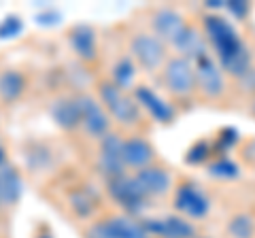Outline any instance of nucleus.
<instances>
[{
	"mask_svg": "<svg viewBox=\"0 0 255 238\" xmlns=\"http://www.w3.org/2000/svg\"><path fill=\"white\" fill-rule=\"evenodd\" d=\"M204 32L211 47L219 58V66L228 70L232 77L241 79L251 70V53L245 47L234 26L221 15H206L204 17Z\"/></svg>",
	"mask_w": 255,
	"mask_h": 238,
	"instance_id": "obj_1",
	"label": "nucleus"
},
{
	"mask_svg": "<svg viewBox=\"0 0 255 238\" xmlns=\"http://www.w3.org/2000/svg\"><path fill=\"white\" fill-rule=\"evenodd\" d=\"M98 94H100L105 111H109L119 123H124V125L138 123L140 107H138V102L134 100V96H128L126 90L117 87L113 81H100Z\"/></svg>",
	"mask_w": 255,
	"mask_h": 238,
	"instance_id": "obj_2",
	"label": "nucleus"
},
{
	"mask_svg": "<svg viewBox=\"0 0 255 238\" xmlns=\"http://www.w3.org/2000/svg\"><path fill=\"white\" fill-rule=\"evenodd\" d=\"M164 85L172 96L187 98L196 92V70L194 62L187 58H170L164 66Z\"/></svg>",
	"mask_w": 255,
	"mask_h": 238,
	"instance_id": "obj_3",
	"label": "nucleus"
},
{
	"mask_svg": "<svg viewBox=\"0 0 255 238\" xmlns=\"http://www.w3.org/2000/svg\"><path fill=\"white\" fill-rule=\"evenodd\" d=\"M85 238H149V234L134 217L115 215L94 224L85 232Z\"/></svg>",
	"mask_w": 255,
	"mask_h": 238,
	"instance_id": "obj_4",
	"label": "nucleus"
},
{
	"mask_svg": "<svg viewBox=\"0 0 255 238\" xmlns=\"http://www.w3.org/2000/svg\"><path fill=\"white\" fill-rule=\"evenodd\" d=\"M196 70V90H200L206 98H221L226 92V79H223V68L217 60H213L211 53L194 60Z\"/></svg>",
	"mask_w": 255,
	"mask_h": 238,
	"instance_id": "obj_5",
	"label": "nucleus"
},
{
	"mask_svg": "<svg viewBox=\"0 0 255 238\" xmlns=\"http://www.w3.org/2000/svg\"><path fill=\"white\" fill-rule=\"evenodd\" d=\"M109 194L111 198L122 206V209L128 211V215H136V213H140L142 209H145V202L147 198L142 196V192L138 189L136 181H134V177H128V174H117V177H111L109 179Z\"/></svg>",
	"mask_w": 255,
	"mask_h": 238,
	"instance_id": "obj_6",
	"label": "nucleus"
},
{
	"mask_svg": "<svg viewBox=\"0 0 255 238\" xmlns=\"http://www.w3.org/2000/svg\"><path fill=\"white\" fill-rule=\"evenodd\" d=\"M174 209L189 219H202L209 215L211 200L196 183L185 181V183H181L177 187V192H174Z\"/></svg>",
	"mask_w": 255,
	"mask_h": 238,
	"instance_id": "obj_7",
	"label": "nucleus"
},
{
	"mask_svg": "<svg viewBox=\"0 0 255 238\" xmlns=\"http://www.w3.org/2000/svg\"><path fill=\"white\" fill-rule=\"evenodd\" d=\"M130 49H132L134 60H136L147 73L157 70L166 60V47L155 34H147V32L136 34L130 43Z\"/></svg>",
	"mask_w": 255,
	"mask_h": 238,
	"instance_id": "obj_8",
	"label": "nucleus"
},
{
	"mask_svg": "<svg viewBox=\"0 0 255 238\" xmlns=\"http://www.w3.org/2000/svg\"><path fill=\"white\" fill-rule=\"evenodd\" d=\"M140 224L147 230L149 238H196V228L185 217L170 215L164 219H145Z\"/></svg>",
	"mask_w": 255,
	"mask_h": 238,
	"instance_id": "obj_9",
	"label": "nucleus"
},
{
	"mask_svg": "<svg viewBox=\"0 0 255 238\" xmlns=\"http://www.w3.org/2000/svg\"><path fill=\"white\" fill-rule=\"evenodd\" d=\"M77 102H79V109H81V123L85 125V130L90 132L92 136H107L111 121H109L105 107L94 96H90V94L79 96Z\"/></svg>",
	"mask_w": 255,
	"mask_h": 238,
	"instance_id": "obj_10",
	"label": "nucleus"
},
{
	"mask_svg": "<svg viewBox=\"0 0 255 238\" xmlns=\"http://www.w3.org/2000/svg\"><path fill=\"white\" fill-rule=\"evenodd\" d=\"M134 181H136L138 189L142 192V196L147 198H157L164 196L172 185V177L168 170L157 168V166H147V168H140L134 174Z\"/></svg>",
	"mask_w": 255,
	"mask_h": 238,
	"instance_id": "obj_11",
	"label": "nucleus"
},
{
	"mask_svg": "<svg viewBox=\"0 0 255 238\" xmlns=\"http://www.w3.org/2000/svg\"><path fill=\"white\" fill-rule=\"evenodd\" d=\"M100 168L107 177H117L126 172L124 164V140L117 134H107L100 140Z\"/></svg>",
	"mask_w": 255,
	"mask_h": 238,
	"instance_id": "obj_12",
	"label": "nucleus"
},
{
	"mask_svg": "<svg viewBox=\"0 0 255 238\" xmlns=\"http://www.w3.org/2000/svg\"><path fill=\"white\" fill-rule=\"evenodd\" d=\"M134 100H136V102H138V107H140V109H145L147 113L155 119V121H159V123H168V121H172V117H174L172 107H170L162 96H157V94L151 90V87H147V85H138L136 90H134Z\"/></svg>",
	"mask_w": 255,
	"mask_h": 238,
	"instance_id": "obj_13",
	"label": "nucleus"
},
{
	"mask_svg": "<svg viewBox=\"0 0 255 238\" xmlns=\"http://www.w3.org/2000/svg\"><path fill=\"white\" fill-rule=\"evenodd\" d=\"M151 23H153L155 36L162 43H172L174 38L183 32V28L187 26L185 19H183V15L174 9H168V6H166V9H157L153 13Z\"/></svg>",
	"mask_w": 255,
	"mask_h": 238,
	"instance_id": "obj_14",
	"label": "nucleus"
},
{
	"mask_svg": "<svg viewBox=\"0 0 255 238\" xmlns=\"http://www.w3.org/2000/svg\"><path fill=\"white\" fill-rule=\"evenodd\" d=\"M155 157V151L153 147L149 145V140L140 138V136H132L124 140V164L126 168H147V166H151V162H153Z\"/></svg>",
	"mask_w": 255,
	"mask_h": 238,
	"instance_id": "obj_15",
	"label": "nucleus"
},
{
	"mask_svg": "<svg viewBox=\"0 0 255 238\" xmlns=\"http://www.w3.org/2000/svg\"><path fill=\"white\" fill-rule=\"evenodd\" d=\"M170 45L181 53V58H187V60H191V62L209 53V51H206V41H204V36L198 32L194 26H189V23H187L185 28H183V32H181L177 38H174Z\"/></svg>",
	"mask_w": 255,
	"mask_h": 238,
	"instance_id": "obj_16",
	"label": "nucleus"
},
{
	"mask_svg": "<svg viewBox=\"0 0 255 238\" xmlns=\"http://www.w3.org/2000/svg\"><path fill=\"white\" fill-rule=\"evenodd\" d=\"M68 41H70L73 51L81 60H85V62L96 60V55H98V47H96L94 28H90V26H75L68 32Z\"/></svg>",
	"mask_w": 255,
	"mask_h": 238,
	"instance_id": "obj_17",
	"label": "nucleus"
},
{
	"mask_svg": "<svg viewBox=\"0 0 255 238\" xmlns=\"http://www.w3.org/2000/svg\"><path fill=\"white\" fill-rule=\"evenodd\" d=\"M53 121L64 130H73L81 123V109L77 98H62L51 107Z\"/></svg>",
	"mask_w": 255,
	"mask_h": 238,
	"instance_id": "obj_18",
	"label": "nucleus"
},
{
	"mask_svg": "<svg viewBox=\"0 0 255 238\" xmlns=\"http://www.w3.org/2000/svg\"><path fill=\"white\" fill-rule=\"evenodd\" d=\"M21 179L13 166H0V204H15L21 196Z\"/></svg>",
	"mask_w": 255,
	"mask_h": 238,
	"instance_id": "obj_19",
	"label": "nucleus"
},
{
	"mask_svg": "<svg viewBox=\"0 0 255 238\" xmlns=\"http://www.w3.org/2000/svg\"><path fill=\"white\" fill-rule=\"evenodd\" d=\"M26 90V79L17 70H4L0 75V98L6 102L17 100Z\"/></svg>",
	"mask_w": 255,
	"mask_h": 238,
	"instance_id": "obj_20",
	"label": "nucleus"
},
{
	"mask_svg": "<svg viewBox=\"0 0 255 238\" xmlns=\"http://www.w3.org/2000/svg\"><path fill=\"white\" fill-rule=\"evenodd\" d=\"M228 234L232 238H255V219L247 213L234 215L228 221Z\"/></svg>",
	"mask_w": 255,
	"mask_h": 238,
	"instance_id": "obj_21",
	"label": "nucleus"
},
{
	"mask_svg": "<svg viewBox=\"0 0 255 238\" xmlns=\"http://www.w3.org/2000/svg\"><path fill=\"white\" fill-rule=\"evenodd\" d=\"M134 77H136V70H134V62L128 58V55H124V58H119L115 62L113 66V83L117 87H122V90H126V87H130L134 83Z\"/></svg>",
	"mask_w": 255,
	"mask_h": 238,
	"instance_id": "obj_22",
	"label": "nucleus"
},
{
	"mask_svg": "<svg viewBox=\"0 0 255 238\" xmlns=\"http://www.w3.org/2000/svg\"><path fill=\"white\" fill-rule=\"evenodd\" d=\"M209 172L217 179H236L238 177V166L230 157H217L209 164Z\"/></svg>",
	"mask_w": 255,
	"mask_h": 238,
	"instance_id": "obj_23",
	"label": "nucleus"
},
{
	"mask_svg": "<svg viewBox=\"0 0 255 238\" xmlns=\"http://www.w3.org/2000/svg\"><path fill=\"white\" fill-rule=\"evenodd\" d=\"M21 28H23L21 19L11 15V17H6L2 23H0V38H15L21 32Z\"/></svg>",
	"mask_w": 255,
	"mask_h": 238,
	"instance_id": "obj_24",
	"label": "nucleus"
},
{
	"mask_svg": "<svg viewBox=\"0 0 255 238\" xmlns=\"http://www.w3.org/2000/svg\"><path fill=\"white\" fill-rule=\"evenodd\" d=\"M73 209H75V213H77V215H81V217H87V215H90V213H94V209H96V206H94V200H92V198L90 196H87V194H83V192H79L75 198H73Z\"/></svg>",
	"mask_w": 255,
	"mask_h": 238,
	"instance_id": "obj_25",
	"label": "nucleus"
},
{
	"mask_svg": "<svg viewBox=\"0 0 255 238\" xmlns=\"http://www.w3.org/2000/svg\"><path fill=\"white\" fill-rule=\"evenodd\" d=\"M209 155H211V147H209V142H198V145L189 151L187 162H189V164H200V162H204Z\"/></svg>",
	"mask_w": 255,
	"mask_h": 238,
	"instance_id": "obj_26",
	"label": "nucleus"
},
{
	"mask_svg": "<svg viewBox=\"0 0 255 238\" xmlns=\"http://www.w3.org/2000/svg\"><path fill=\"white\" fill-rule=\"evenodd\" d=\"M226 9L232 13L236 19H243V17H247V15H249V4L243 2V0H234V2H228Z\"/></svg>",
	"mask_w": 255,
	"mask_h": 238,
	"instance_id": "obj_27",
	"label": "nucleus"
},
{
	"mask_svg": "<svg viewBox=\"0 0 255 238\" xmlns=\"http://www.w3.org/2000/svg\"><path fill=\"white\" fill-rule=\"evenodd\" d=\"M60 19V13L58 11H47V13H41L38 15V23H45V26H51Z\"/></svg>",
	"mask_w": 255,
	"mask_h": 238,
	"instance_id": "obj_28",
	"label": "nucleus"
},
{
	"mask_svg": "<svg viewBox=\"0 0 255 238\" xmlns=\"http://www.w3.org/2000/svg\"><path fill=\"white\" fill-rule=\"evenodd\" d=\"M241 81L247 85L245 90H249V92H255V68H251L249 73H247L245 77H241Z\"/></svg>",
	"mask_w": 255,
	"mask_h": 238,
	"instance_id": "obj_29",
	"label": "nucleus"
},
{
	"mask_svg": "<svg viewBox=\"0 0 255 238\" xmlns=\"http://www.w3.org/2000/svg\"><path fill=\"white\" fill-rule=\"evenodd\" d=\"M2 164H4V151L0 149V166H2Z\"/></svg>",
	"mask_w": 255,
	"mask_h": 238,
	"instance_id": "obj_30",
	"label": "nucleus"
},
{
	"mask_svg": "<svg viewBox=\"0 0 255 238\" xmlns=\"http://www.w3.org/2000/svg\"><path fill=\"white\" fill-rule=\"evenodd\" d=\"M251 111H253V115H255V100H253V105H251Z\"/></svg>",
	"mask_w": 255,
	"mask_h": 238,
	"instance_id": "obj_31",
	"label": "nucleus"
},
{
	"mask_svg": "<svg viewBox=\"0 0 255 238\" xmlns=\"http://www.w3.org/2000/svg\"><path fill=\"white\" fill-rule=\"evenodd\" d=\"M41 238H51V236H49V234H45V236H41Z\"/></svg>",
	"mask_w": 255,
	"mask_h": 238,
	"instance_id": "obj_32",
	"label": "nucleus"
}]
</instances>
